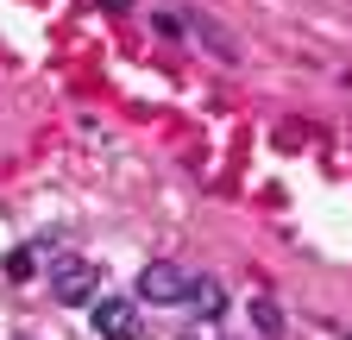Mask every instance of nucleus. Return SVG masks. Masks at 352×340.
I'll use <instances>...</instances> for the list:
<instances>
[{
  "mask_svg": "<svg viewBox=\"0 0 352 340\" xmlns=\"http://www.w3.org/2000/svg\"><path fill=\"white\" fill-rule=\"evenodd\" d=\"M95 290H101V271L76 259V252H63V259H51V296L63 309H82V303H95Z\"/></svg>",
  "mask_w": 352,
  "mask_h": 340,
  "instance_id": "obj_1",
  "label": "nucleus"
},
{
  "mask_svg": "<svg viewBox=\"0 0 352 340\" xmlns=\"http://www.w3.org/2000/svg\"><path fill=\"white\" fill-rule=\"evenodd\" d=\"M139 296H145V303H157V309L189 303V271H183V265H170V259H151V265L139 271Z\"/></svg>",
  "mask_w": 352,
  "mask_h": 340,
  "instance_id": "obj_2",
  "label": "nucleus"
},
{
  "mask_svg": "<svg viewBox=\"0 0 352 340\" xmlns=\"http://www.w3.org/2000/svg\"><path fill=\"white\" fill-rule=\"evenodd\" d=\"M95 334L101 340H132L139 334V303L132 296H95Z\"/></svg>",
  "mask_w": 352,
  "mask_h": 340,
  "instance_id": "obj_3",
  "label": "nucleus"
},
{
  "mask_svg": "<svg viewBox=\"0 0 352 340\" xmlns=\"http://www.w3.org/2000/svg\"><path fill=\"white\" fill-rule=\"evenodd\" d=\"M189 303H195V315H227V290H220L214 277H201V284H189Z\"/></svg>",
  "mask_w": 352,
  "mask_h": 340,
  "instance_id": "obj_4",
  "label": "nucleus"
},
{
  "mask_svg": "<svg viewBox=\"0 0 352 340\" xmlns=\"http://www.w3.org/2000/svg\"><path fill=\"white\" fill-rule=\"evenodd\" d=\"M7 271H13V277H32V271H38V259H32V252H13Z\"/></svg>",
  "mask_w": 352,
  "mask_h": 340,
  "instance_id": "obj_5",
  "label": "nucleus"
},
{
  "mask_svg": "<svg viewBox=\"0 0 352 340\" xmlns=\"http://www.w3.org/2000/svg\"><path fill=\"white\" fill-rule=\"evenodd\" d=\"M101 7H107V13H126V0H101Z\"/></svg>",
  "mask_w": 352,
  "mask_h": 340,
  "instance_id": "obj_6",
  "label": "nucleus"
},
{
  "mask_svg": "<svg viewBox=\"0 0 352 340\" xmlns=\"http://www.w3.org/2000/svg\"><path fill=\"white\" fill-rule=\"evenodd\" d=\"M13 340H32V334H13Z\"/></svg>",
  "mask_w": 352,
  "mask_h": 340,
  "instance_id": "obj_7",
  "label": "nucleus"
}]
</instances>
